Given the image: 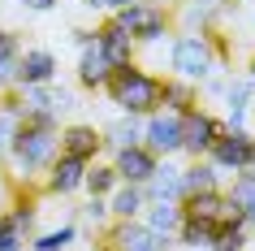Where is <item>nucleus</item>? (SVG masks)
Here are the masks:
<instances>
[{"label": "nucleus", "mask_w": 255, "mask_h": 251, "mask_svg": "<svg viewBox=\"0 0 255 251\" xmlns=\"http://www.w3.org/2000/svg\"><path fill=\"white\" fill-rule=\"evenodd\" d=\"M56 156H61V126H35V121H26L17 130L13 147L4 152L17 186H30L39 173H48V165Z\"/></svg>", "instance_id": "obj_1"}, {"label": "nucleus", "mask_w": 255, "mask_h": 251, "mask_svg": "<svg viewBox=\"0 0 255 251\" xmlns=\"http://www.w3.org/2000/svg\"><path fill=\"white\" fill-rule=\"evenodd\" d=\"M104 95L121 108V113H130V117H147V113H156V108H160V78H156V74H147L138 61H130V65L113 69V78H108Z\"/></svg>", "instance_id": "obj_2"}, {"label": "nucleus", "mask_w": 255, "mask_h": 251, "mask_svg": "<svg viewBox=\"0 0 255 251\" xmlns=\"http://www.w3.org/2000/svg\"><path fill=\"white\" fill-rule=\"evenodd\" d=\"M169 65H173V78L182 82H208L221 65V56H216V35L212 30H195V35H177L173 48H169Z\"/></svg>", "instance_id": "obj_3"}, {"label": "nucleus", "mask_w": 255, "mask_h": 251, "mask_svg": "<svg viewBox=\"0 0 255 251\" xmlns=\"http://www.w3.org/2000/svg\"><path fill=\"white\" fill-rule=\"evenodd\" d=\"M108 17H113L117 26L130 30L138 48H143V43L169 39V30H173V13H169L164 4H151V0H134V4H126V9H117V13H108Z\"/></svg>", "instance_id": "obj_4"}, {"label": "nucleus", "mask_w": 255, "mask_h": 251, "mask_svg": "<svg viewBox=\"0 0 255 251\" xmlns=\"http://www.w3.org/2000/svg\"><path fill=\"white\" fill-rule=\"evenodd\" d=\"M208 160H212L221 173L255 169V134L251 130H221L216 143H212V152H208Z\"/></svg>", "instance_id": "obj_5"}, {"label": "nucleus", "mask_w": 255, "mask_h": 251, "mask_svg": "<svg viewBox=\"0 0 255 251\" xmlns=\"http://www.w3.org/2000/svg\"><path fill=\"white\" fill-rule=\"evenodd\" d=\"M143 147L151 156H182V113H169V108H156L143 117Z\"/></svg>", "instance_id": "obj_6"}, {"label": "nucleus", "mask_w": 255, "mask_h": 251, "mask_svg": "<svg viewBox=\"0 0 255 251\" xmlns=\"http://www.w3.org/2000/svg\"><path fill=\"white\" fill-rule=\"evenodd\" d=\"M74 43H78V87L87 91H104L108 78H113V61L104 56L95 30H74Z\"/></svg>", "instance_id": "obj_7"}, {"label": "nucleus", "mask_w": 255, "mask_h": 251, "mask_svg": "<svg viewBox=\"0 0 255 251\" xmlns=\"http://www.w3.org/2000/svg\"><path fill=\"white\" fill-rule=\"evenodd\" d=\"M225 130V121L212 117V113H203L199 104L190 108V113H182V156L186 160H203L208 152H212L216 134Z\"/></svg>", "instance_id": "obj_8"}, {"label": "nucleus", "mask_w": 255, "mask_h": 251, "mask_svg": "<svg viewBox=\"0 0 255 251\" xmlns=\"http://www.w3.org/2000/svg\"><path fill=\"white\" fill-rule=\"evenodd\" d=\"M100 238H104L108 251H169V247H173L169 238L151 234L143 221H113Z\"/></svg>", "instance_id": "obj_9"}, {"label": "nucleus", "mask_w": 255, "mask_h": 251, "mask_svg": "<svg viewBox=\"0 0 255 251\" xmlns=\"http://www.w3.org/2000/svg\"><path fill=\"white\" fill-rule=\"evenodd\" d=\"M82 178H87V160H74V156H61L48 165V173H43V195H52V199H69V195H78L82 191Z\"/></svg>", "instance_id": "obj_10"}, {"label": "nucleus", "mask_w": 255, "mask_h": 251, "mask_svg": "<svg viewBox=\"0 0 255 251\" xmlns=\"http://www.w3.org/2000/svg\"><path fill=\"white\" fill-rule=\"evenodd\" d=\"M156 160L160 156H151L143 143H134V147H117L113 152V169H117V182H126V186H143L151 178V169H156Z\"/></svg>", "instance_id": "obj_11"}, {"label": "nucleus", "mask_w": 255, "mask_h": 251, "mask_svg": "<svg viewBox=\"0 0 255 251\" xmlns=\"http://www.w3.org/2000/svg\"><path fill=\"white\" fill-rule=\"evenodd\" d=\"M56 56L48 48H22L17 52V87H48L56 82Z\"/></svg>", "instance_id": "obj_12"}, {"label": "nucleus", "mask_w": 255, "mask_h": 251, "mask_svg": "<svg viewBox=\"0 0 255 251\" xmlns=\"http://www.w3.org/2000/svg\"><path fill=\"white\" fill-rule=\"evenodd\" d=\"M61 152L91 165V160H100V152H104V139H100V130L87 126V121H69V126H61Z\"/></svg>", "instance_id": "obj_13"}, {"label": "nucleus", "mask_w": 255, "mask_h": 251, "mask_svg": "<svg viewBox=\"0 0 255 251\" xmlns=\"http://www.w3.org/2000/svg\"><path fill=\"white\" fill-rule=\"evenodd\" d=\"M95 39H100V48H104V56L113 61V69L130 65V61L138 56V43H134V35H130L126 26H117L113 17H108V22H104L100 30H95Z\"/></svg>", "instance_id": "obj_14"}, {"label": "nucleus", "mask_w": 255, "mask_h": 251, "mask_svg": "<svg viewBox=\"0 0 255 251\" xmlns=\"http://www.w3.org/2000/svg\"><path fill=\"white\" fill-rule=\"evenodd\" d=\"M221 95H225V130H247V108H251V95H255V87L247 82V74H242V78L229 74L225 87H221Z\"/></svg>", "instance_id": "obj_15"}, {"label": "nucleus", "mask_w": 255, "mask_h": 251, "mask_svg": "<svg viewBox=\"0 0 255 251\" xmlns=\"http://www.w3.org/2000/svg\"><path fill=\"white\" fill-rule=\"evenodd\" d=\"M143 195L147 199H182V165H177V156L156 160L151 178L143 182Z\"/></svg>", "instance_id": "obj_16"}, {"label": "nucleus", "mask_w": 255, "mask_h": 251, "mask_svg": "<svg viewBox=\"0 0 255 251\" xmlns=\"http://www.w3.org/2000/svg\"><path fill=\"white\" fill-rule=\"evenodd\" d=\"M138 221L147 225L151 234H160V238L173 243V234L182 230V204H177V199H147V208H143Z\"/></svg>", "instance_id": "obj_17"}, {"label": "nucleus", "mask_w": 255, "mask_h": 251, "mask_svg": "<svg viewBox=\"0 0 255 251\" xmlns=\"http://www.w3.org/2000/svg\"><path fill=\"white\" fill-rule=\"evenodd\" d=\"M100 139H104L108 152L143 143V117H130V113H121V117H113L108 126H100Z\"/></svg>", "instance_id": "obj_18"}, {"label": "nucleus", "mask_w": 255, "mask_h": 251, "mask_svg": "<svg viewBox=\"0 0 255 251\" xmlns=\"http://www.w3.org/2000/svg\"><path fill=\"white\" fill-rule=\"evenodd\" d=\"M221 178L225 173L216 169L212 160H190V165H182V195H199V191H221Z\"/></svg>", "instance_id": "obj_19"}, {"label": "nucleus", "mask_w": 255, "mask_h": 251, "mask_svg": "<svg viewBox=\"0 0 255 251\" xmlns=\"http://www.w3.org/2000/svg\"><path fill=\"white\" fill-rule=\"evenodd\" d=\"M147 208V195H143V186H126L121 182L113 195H108V212H113V221H138Z\"/></svg>", "instance_id": "obj_20"}, {"label": "nucleus", "mask_w": 255, "mask_h": 251, "mask_svg": "<svg viewBox=\"0 0 255 251\" xmlns=\"http://www.w3.org/2000/svg\"><path fill=\"white\" fill-rule=\"evenodd\" d=\"M22 126H26V113H22V104H17L13 91H4L0 95V160H4V152L13 147V139H17Z\"/></svg>", "instance_id": "obj_21"}, {"label": "nucleus", "mask_w": 255, "mask_h": 251, "mask_svg": "<svg viewBox=\"0 0 255 251\" xmlns=\"http://www.w3.org/2000/svg\"><path fill=\"white\" fill-rule=\"evenodd\" d=\"M177 204H182V217L216 225V217H221V204H225V191H199V195H182Z\"/></svg>", "instance_id": "obj_22"}, {"label": "nucleus", "mask_w": 255, "mask_h": 251, "mask_svg": "<svg viewBox=\"0 0 255 251\" xmlns=\"http://www.w3.org/2000/svg\"><path fill=\"white\" fill-rule=\"evenodd\" d=\"M195 104H199V87L195 82L160 78V108H169V113H190Z\"/></svg>", "instance_id": "obj_23"}, {"label": "nucleus", "mask_w": 255, "mask_h": 251, "mask_svg": "<svg viewBox=\"0 0 255 251\" xmlns=\"http://www.w3.org/2000/svg\"><path fill=\"white\" fill-rule=\"evenodd\" d=\"M78 221H61L56 230H43V234H30L26 251H69V247H78Z\"/></svg>", "instance_id": "obj_24"}, {"label": "nucleus", "mask_w": 255, "mask_h": 251, "mask_svg": "<svg viewBox=\"0 0 255 251\" xmlns=\"http://www.w3.org/2000/svg\"><path fill=\"white\" fill-rule=\"evenodd\" d=\"M212 238H216V225H208V221H190V217H182V230L173 234V243H182L186 251H208V247H212Z\"/></svg>", "instance_id": "obj_25"}, {"label": "nucleus", "mask_w": 255, "mask_h": 251, "mask_svg": "<svg viewBox=\"0 0 255 251\" xmlns=\"http://www.w3.org/2000/svg\"><path fill=\"white\" fill-rule=\"evenodd\" d=\"M117 186H121V182H117V169H113V165H100V160H91V165H87V178H82V191H87V195L108 199Z\"/></svg>", "instance_id": "obj_26"}, {"label": "nucleus", "mask_w": 255, "mask_h": 251, "mask_svg": "<svg viewBox=\"0 0 255 251\" xmlns=\"http://www.w3.org/2000/svg\"><path fill=\"white\" fill-rule=\"evenodd\" d=\"M78 217H82L87 225H91V230H100V234H104L108 225H113V212H108V199H100V195H91V199H87Z\"/></svg>", "instance_id": "obj_27"}, {"label": "nucleus", "mask_w": 255, "mask_h": 251, "mask_svg": "<svg viewBox=\"0 0 255 251\" xmlns=\"http://www.w3.org/2000/svg\"><path fill=\"white\" fill-rule=\"evenodd\" d=\"M234 204H242V208H251L255 204V169H247V173H234V186L225 191Z\"/></svg>", "instance_id": "obj_28"}, {"label": "nucleus", "mask_w": 255, "mask_h": 251, "mask_svg": "<svg viewBox=\"0 0 255 251\" xmlns=\"http://www.w3.org/2000/svg\"><path fill=\"white\" fill-rule=\"evenodd\" d=\"M216 230H247V208H242V204H234V199L225 195L221 217H216Z\"/></svg>", "instance_id": "obj_29"}, {"label": "nucleus", "mask_w": 255, "mask_h": 251, "mask_svg": "<svg viewBox=\"0 0 255 251\" xmlns=\"http://www.w3.org/2000/svg\"><path fill=\"white\" fill-rule=\"evenodd\" d=\"M208 251H247V230H216Z\"/></svg>", "instance_id": "obj_30"}, {"label": "nucleus", "mask_w": 255, "mask_h": 251, "mask_svg": "<svg viewBox=\"0 0 255 251\" xmlns=\"http://www.w3.org/2000/svg\"><path fill=\"white\" fill-rule=\"evenodd\" d=\"M26 243H30L26 234H17L13 225H4V221H0V251H26Z\"/></svg>", "instance_id": "obj_31"}, {"label": "nucleus", "mask_w": 255, "mask_h": 251, "mask_svg": "<svg viewBox=\"0 0 255 251\" xmlns=\"http://www.w3.org/2000/svg\"><path fill=\"white\" fill-rule=\"evenodd\" d=\"M17 52H22L17 35H13V30H4V26H0V56H17Z\"/></svg>", "instance_id": "obj_32"}, {"label": "nucleus", "mask_w": 255, "mask_h": 251, "mask_svg": "<svg viewBox=\"0 0 255 251\" xmlns=\"http://www.w3.org/2000/svg\"><path fill=\"white\" fill-rule=\"evenodd\" d=\"M22 9H30V13H48V9H56L61 0H17Z\"/></svg>", "instance_id": "obj_33"}, {"label": "nucleus", "mask_w": 255, "mask_h": 251, "mask_svg": "<svg viewBox=\"0 0 255 251\" xmlns=\"http://www.w3.org/2000/svg\"><path fill=\"white\" fill-rule=\"evenodd\" d=\"M91 9H104V13H117V9H126V4H134V0H87Z\"/></svg>", "instance_id": "obj_34"}, {"label": "nucleus", "mask_w": 255, "mask_h": 251, "mask_svg": "<svg viewBox=\"0 0 255 251\" xmlns=\"http://www.w3.org/2000/svg\"><path fill=\"white\" fill-rule=\"evenodd\" d=\"M247 82H251V87H255V56H251V61H247Z\"/></svg>", "instance_id": "obj_35"}, {"label": "nucleus", "mask_w": 255, "mask_h": 251, "mask_svg": "<svg viewBox=\"0 0 255 251\" xmlns=\"http://www.w3.org/2000/svg\"><path fill=\"white\" fill-rule=\"evenodd\" d=\"M247 230H255V204L247 208Z\"/></svg>", "instance_id": "obj_36"}, {"label": "nucleus", "mask_w": 255, "mask_h": 251, "mask_svg": "<svg viewBox=\"0 0 255 251\" xmlns=\"http://www.w3.org/2000/svg\"><path fill=\"white\" fill-rule=\"evenodd\" d=\"M0 186H4V165H0Z\"/></svg>", "instance_id": "obj_37"}, {"label": "nucleus", "mask_w": 255, "mask_h": 251, "mask_svg": "<svg viewBox=\"0 0 255 251\" xmlns=\"http://www.w3.org/2000/svg\"><path fill=\"white\" fill-rule=\"evenodd\" d=\"M199 4H212V0H199Z\"/></svg>", "instance_id": "obj_38"}, {"label": "nucleus", "mask_w": 255, "mask_h": 251, "mask_svg": "<svg viewBox=\"0 0 255 251\" xmlns=\"http://www.w3.org/2000/svg\"><path fill=\"white\" fill-rule=\"evenodd\" d=\"M100 251H108V247H104V243H100Z\"/></svg>", "instance_id": "obj_39"}, {"label": "nucleus", "mask_w": 255, "mask_h": 251, "mask_svg": "<svg viewBox=\"0 0 255 251\" xmlns=\"http://www.w3.org/2000/svg\"><path fill=\"white\" fill-rule=\"evenodd\" d=\"M251 134H255V130H251Z\"/></svg>", "instance_id": "obj_40"}]
</instances>
